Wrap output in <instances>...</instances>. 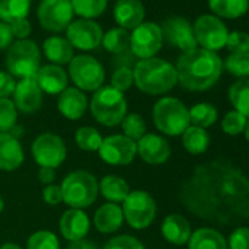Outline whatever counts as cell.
<instances>
[{
    "label": "cell",
    "mask_w": 249,
    "mask_h": 249,
    "mask_svg": "<svg viewBox=\"0 0 249 249\" xmlns=\"http://www.w3.org/2000/svg\"><path fill=\"white\" fill-rule=\"evenodd\" d=\"M178 199L195 217L217 226L249 220V178L230 160L218 157L195 166Z\"/></svg>",
    "instance_id": "obj_1"
},
{
    "label": "cell",
    "mask_w": 249,
    "mask_h": 249,
    "mask_svg": "<svg viewBox=\"0 0 249 249\" xmlns=\"http://www.w3.org/2000/svg\"><path fill=\"white\" fill-rule=\"evenodd\" d=\"M178 82L188 91H207L221 76L223 60L214 52L194 49L182 53L178 60Z\"/></svg>",
    "instance_id": "obj_2"
},
{
    "label": "cell",
    "mask_w": 249,
    "mask_h": 249,
    "mask_svg": "<svg viewBox=\"0 0 249 249\" xmlns=\"http://www.w3.org/2000/svg\"><path fill=\"white\" fill-rule=\"evenodd\" d=\"M134 84L140 91L150 95L166 94L178 84L176 68L160 57L142 59L135 65Z\"/></svg>",
    "instance_id": "obj_3"
},
{
    "label": "cell",
    "mask_w": 249,
    "mask_h": 249,
    "mask_svg": "<svg viewBox=\"0 0 249 249\" xmlns=\"http://www.w3.org/2000/svg\"><path fill=\"white\" fill-rule=\"evenodd\" d=\"M91 114L103 126H117L128 114V103L123 92L114 89L113 87H101L94 91L89 101Z\"/></svg>",
    "instance_id": "obj_4"
},
{
    "label": "cell",
    "mask_w": 249,
    "mask_h": 249,
    "mask_svg": "<svg viewBox=\"0 0 249 249\" xmlns=\"http://www.w3.org/2000/svg\"><path fill=\"white\" fill-rule=\"evenodd\" d=\"M153 120L156 128L169 137L182 135L189 126V110L175 97H163L153 107Z\"/></svg>",
    "instance_id": "obj_5"
},
{
    "label": "cell",
    "mask_w": 249,
    "mask_h": 249,
    "mask_svg": "<svg viewBox=\"0 0 249 249\" xmlns=\"http://www.w3.org/2000/svg\"><path fill=\"white\" fill-rule=\"evenodd\" d=\"M63 202L71 208H88L91 207L98 195V182L95 176L87 170H75L69 173L62 185Z\"/></svg>",
    "instance_id": "obj_6"
},
{
    "label": "cell",
    "mask_w": 249,
    "mask_h": 249,
    "mask_svg": "<svg viewBox=\"0 0 249 249\" xmlns=\"http://www.w3.org/2000/svg\"><path fill=\"white\" fill-rule=\"evenodd\" d=\"M41 63L38 46L31 40H18L6 54V66L14 78H33L37 75Z\"/></svg>",
    "instance_id": "obj_7"
},
{
    "label": "cell",
    "mask_w": 249,
    "mask_h": 249,
    "mask_svg": "<svg viewBox=\"0 0 249 249\" xmlns=\"http://www.w3.org/2000/svg\"><path fill=\"white\" fill-rule=\"evenodd\" d=\"M123 217L132 229L142 230L151 226L157 214L156 199L142 189L131 191L129 195L122 202Z\"/></svg>",
    "instance_id": "obj_8"
},
{
    "label": "cell",
    "mask_w": 249,
    "mask_h": 249,
    "mask_svg": "<svg viewBox=\"0 0 249 249\" xmlns=\"http://www.w3.org/2000/svg\"><path fill=\"white\" fill-rule=\"evenodd\" d=\"M69 76L78 89L84 91H97L103 87L106 72L103 65L92 56L81 54L73 56L69 63Z\"/></svg>",
    "instance_id": "obj_9"
},
{
    "label": "cell",
    "mask_w": 249,
    "mask_h": 249,
    "mask_svg": "<svg viewBox=\"0 0 249 249\" xmlns=\"http://www.w3.org/2000/svg\"><path fill=\"white\" fill-rule=\"evenodd\" d=\"M31 154L34 161L40 167H49L56 170L66 160L68 150L65 141L59 135L44 132L34 140L31 145Z\"/></svg>",
    "instance_id": "obj_10"
},
{
    "label": "cell",
    "mask_w": 249,
    "mask_h": 249,
    "mask_svg": "<svg viewBox=\"0 0 249 249\" xmlns=\"http://www.w3.org/2000/svg\"><path fill=\"white\" fill-rule=\"evenodd\" d=\"M192 27L196 44H199L201 49L215 53L226 47L229 30L220 18L214 15H201Z\"/></svg>",
    "instance_id": "obj_11"
},
{
    "label": "cell",
    "mask_w": 249,
    "mask_h": 249,
    "mask_svg": "<svg viewBox=\"0 0 249 249\" xmlns=\"http://www.w3.org/2000/svg\"><path fill=\"white\" fill-rule=\"evenodd\" d=\"M37 15L44 30L60 33L72 22L73 9L71 0H41Z\"/></svg>",
    "instance_id": "obj_12"
},
{
    "label": "cell",
    "mask_w": 249,
    "mask_h": 249,
    "mask_svg": "<svg viewBox=\"0 0 249 249\" xmlns=\"http://www.w3.org/2000/svg\"><path fill=\"white\" fill-rule=\"evenodd\" d=\"M98 154L110 166H126L137 157V142L124 135H110L103 138Z\"/></svg>",
    "instance_id": "obj_13"
},
{
    "label": "cell",
    "mask_w": 249,
    "mask_h": 249,
    "mask_svg": "<svg viewBox=\"0 0 249 249\" xmlns=\"http://www.w3.org/2000/svg\"><path fill=\"white\" fill-rule=\"evenodd\" d=\"M163 46V33L160 25L154 22H142L132 31L131 36V50L132 53L142 59L156 57Z\"/></svg>",
    "instance_id": "obj_14"
},
{
    "label": "cell",
    "mask_w": 249,
    "mask_h": 249,
    "mask_svg": "<svg viewBox=\"0 0 249 249\" xmlns=\"http://www.w3.org/2000/svg\"><path fill=\"white\" fill-rule=\"evenodd\" d=\"M163 33V40H166L170 46L179 49L182 53L191 52L196 49V40L194 36V27L183 17H172L167 18L160 27Z\"/></svg>",
    "instance_id": "obj_15"
},
{
    "label": "cell",
    "mask_w": 249,
    "mask_h": 249,
    "mask_svg": "<svg viewBox=\"0 0 249 249\" xmlns=\"http://www.w3.org/2000/svg\"><path fill=\"white\" fill-rule=\"evenodd\" d=\"M66 40L79 50H94L101 44L103 30L101 27L91 19H76L69 24L66 28Z\"/></svg>",
    "instance_id": "obj_16"
},
{
    "label": "cell",
    "mask_w": 249,
    "mask_h": 249,
    "mask_svg": "<svg viewBox=\"0 0 249 249\" xmlns=\"http://www.w3.org/2000/svg\"><path fill=\"white\" fill-rule=\"evenodd\" d=\"M137 154L151 166H159L170 159L172 148L166 138L156 134H145L137 141Z\"/></svg>",
    "instance_id": "obj_17"
},
{
    "label": "cell",
    "mask_w": 249,
    "mask_h": 249,
    "mask_svg": "<svg viewBox=\"0 0 249 249\" xmlns=\"http://www.w3.org/2000/svg\"><path fill=\"white\" fill-rule=\"evenodd\" d=\"M14 103L17 106V110L25 114H31L40 110L43 104V91L37 84L36 76L24 78L17 82L14 91Z\"/></svg>",
    "instance_id": "obj_18"
},
{
    "label": "cell",
    "mask_w": 249,
    "mask_h": 249,
    "mask_svg": "<svg viewBox=\"0 0 249 249\" xmlns=\"http://www.w3.org/2000/svg\"><path fill=\"white\" fill-rule=\"evenodd\" d=\"M59 230L60 234L69 242L84 240L89 231V218L82 210L69 208L59 220Z\"/></svg>",
    "instance_id": "obj_19"
},
{
    "label": "cell",
    "mask_w": 249,
    "mask_h": 249,
    "mask_svg": "<svg viewBox=\"0 0 249 249\" xmlns=\"http://www.w3.org/2000/svg\"><path fill=\"white\" fill-rule=\"evenodd\" d=\"M113 14L120 28L135 30L144 22L145 9L140 0H117Z\"/></svg>",
    "instance_id": "obj_20"
},
{
    "label": "cell",
    "mask_w": 249,
    "mask_h": 249,
    "mask_svg": "<svg viewBox=\"0 0 249 249\" xmlns=\"http://www.w3.org/2000/svg\"><path fill=\"white\" fill-rule=\"evenodd\" d=\"M87 107H88V100L85 94L76 87L66 88L59 94L57 110L68 120H79L85 114Z\"/></svg>",
    "instance_id": "obj_21"
},
{
    "label": "cell",
    "mask_w": 249,
    "mask_h": 249,
    "mask_svg": "<svg viewBox=\"0 0 249 249\" xmlns=\"http://www.w3.org/2000/svg\"><path fill=\"white\" fill-rule=\"evenodd\" d=\"M24 163V150L14 135L0 132V170L14 172Z\"/></svg>",
    "instance_id": "obj_22"
},
{
    "label": "cell",
    "mask_w": 249,
    "mask_h": 249,
    "mask_svg": "<svg viewBox=\"0 0 249 249\" xmlns=\"http://www.w3.org/2000/svg\"><path fill=\"white\" fill-rule=\"evenodd\" d=\"M37 84L43 92L50 95L60 94L68 88V73L59 65H46L41 66L36 75Z\"/></svg>",
    "instance_id": "obj_23"
},
{
    "label": "cell",
    "mask_w": 249,
    "mask_h": 249,
    "mask_svg": "<svg viewBox=\"0 0 249 249\" xmlns=\"http://www.w3.org/2000/svg\"><path fill=\"white\" fill-rule=\"evenodd\" d=\"M124 221L122 207L119 204L106 202L103 204L94 214V224L95 229L101 233H114L117 231Z\"/></svg>",
    "instance_id": "obj_24"
},
{
    "label": "cell",
    "mask_w": 249,
    "mask_h": 249,
    "mask_svg": "<svg viewBox=\"0 0 249 249\" xmlns=\"http://www.w3.org/2000/svg\"><path fill=\"white\" fill-rule=\"evenodd\" d=\"M161 234L167 242L173 245H185L192 234V229L183 215L170 214L161 223Z\"/></svg>",
    "instance_id": "obj_25"
},
{
    "label": "cell",
    "mask_w": 249,
    "mask_h": 249,
    "mask_svg": "<svg viewBox=\"0 0 249 249\" xmlns=\"http://www.w3.org/2000/svg\"><path fill=\"white\" fill-rule=\"evenodd\" d=\"M189 249H229L224 236L211 227H201L195 230L189 240Z\"/></svg>",
    "instance_id": "obj_26"
},
{
    "label": "cell",
    "mask_w": 249,
    "mask_h": 249,
    "mask_svg": "<svg viewBox=\"0 0 249 249\" xmlns=\"http://www.w3.org/2000/svg\"><path fill=\"white\" fill-rule=\"evenodd\" d=\"M43 50L52 65H68L73 59V47L63 37H50L44 41Z\"/></svg>",
    "instance_id": "obj_27"
},
{
    "label": "cell",
    "mask_w": 249,
    "mask_h": 249,
    "mask_svg": "<svg viewBox=\"0 0 249 249\" xmlns=\"http://www.w3.org/2000/svg\"><path fill=\"white\" fill-rule=\"evenodd\" d=\"M98 191L108 202L120 204L129 195L131 188L124 179H122L116 175H107L98 183Z\"/></svg>",
    "instance_id": "obj_28"
},
{
    "label": "cell",
    "mask_w": 249,
    "mask_h": 249,
    "mask_svg": "<svg viewBox=\"0 0 249 249\" xmlns=\"http://www.w3.org/2000/svg\"><path fill=\"white\" fill-rule=\"evenodd\" d=\"M208 6L217 18L236 19L248 12L249 0H208Z\"/></svg>",
    "instance_id": "obj_29"
},
{
    "label": "cell",
    "mask_w": 249,
    "mask_h": 249,
    "mask_svg": "<svg viewBox=\"0 0 249 249\" xmlns=\"http://www.w3.org/2000/svg\"><path fill=\"white\" fill-rule=\"evenodd\" d=\"M182 144L183 148L192 154V156H199L204 154L208 147H210V135L207 134L205 129L198 128V126H191L182 134Z\"/></svg>",
    "instance_id": "obj_30"
},
{
    "label": "cell",
    "mask_w": 249,
    "mask_h": 249,
    "mask_svg": "<svg viewBox=\"0 0 249 249\" xmlns=\"http://www.w3.org/2000/svg\"><path fill=\"white\" fill-rule=\"evenodd\" d=\"M229 100L236 111L249 119V78H240L229 88Z\"/></svg>",
    "instance_id": "obj_31"
},
{
    "label": "cell",
    "mask_w": 249,
    "mask_h": 249,
    "mask_svg": "<svg viewBox=\"0 0 249 249\" xmlns=\"http://www.w3.org/2000/svg\"><path fill=\"white\" fill-rule=\"evenodd\" d=\"M31 8V0H0V19L11 24L17 19L27 18Z\"/></svg>",
    "instance_id": "obj_32"
},
{
    "label": "cell",
    "mask_w": 249,
    "mask_h": 249,
    "mask_svg": "<svg viewBox=\"0 0 249 249\" xmlns=\"http://www.w3.org/2000/svg\"><path fill=\"white\" fill-rule=\"evenodd\" d=\"M218 117V111L217 108L210 104V103H198L195 106L191 107L189 110V120L192 126H198V128H210L217 122Z\"/></svg>",
    "instance_id": "obj_33"
},
{
    "label": "cell",
    "mask_w": 249,
    "mask_h": 249,
    "mask_svg": "<svg viewBox=\"0 0 249 249\" xmlns=\"http://www.w3.org/2000/svg\"><path fill=\"white\" fill-rule=\"evenodd\" d=\"M103 47L113 53V54H120L126 50L131 44V36L126 30L123 28H111L107 34H103L101 40Z\"/></svg>",
    "instance_id": "obj_34"
},
{
    "label": "cell",
    "mask_w": 249,
    "mask_h": 249,
    "mask_svg": "<svg viewBox=\"0 0 249 249\" xmlns=\"http://www.w3.org/2000/svg\"><path fill=\"white\" fill-rule=\"evenodd\" d=\"M73 14L84 19H92L100 17L107 6V0H71Z\"/></svg>",
    "instance_id": "obj_35"
},
{
    "label": "cell",
    "mask_w": 249,
    "mask_h": 249,
    "mask_svg": "<svg viewBox=\"0 0 249 249\" xmlns=\"http://www.w3.org/2000/svg\"><path fill=\"white\" fill-rule=\"evenodd\" d=\"M122 129H123L124 137H128L129 140L137 142L138 140H141L145 135L147 124L141 114L131 113V114L124 116V119L122 120Z\"/></svg>",
    "instance_id": "obj_36"
},
{
    "label": "cell",
    "mask_w": 249,
    "mask_h": 249,
    "mask_svg": "<svg viewBox=\"0 0 249 249\" xmlns=\"http://www.w3.org/2000/svg\"><path fill=\"white\" fill-rule=\"evenodd\" d=\"M75 142L84 151H98L103 142V137L95 128L82 126L75 134Z\"/></svg>",
    "instance_id": "obj_37"
},
{
    "label": "cell",
    "mask_w": 249,
    "mask_h": 249,
    "mask_svg": "<svg viewBox=\"0 0 249 249\" xmlns=\"http://www.w3.org/2000/svg\"><path fill=\"white\" fill-rule=\"evenodd\" d=\"M223 69L240 78H249V53H230L223 63Z\"/></svg>",
    "instance_id": "obj_38"
},
{
    "label": "cell",
    "mask_w": 249,
    "mask_h": 249,
    "mask_svg": "<svg viewBox=\"0 0 249 249\" xmlns=\"http://www.w3.org/2000/svg\"><path fill=\"white\" fill-rule=\"evenodd\" d=\"M18 119V110L12 100L0 98V132L6 134L14 129Z\"/></svg>",
    "instance_id": "obj_39"
},
{
    "label": "cell",
    "mask_w": 249,
    "mask_h": 249,
    "mask_svg": "<svg viewBox=\"0 0 249 249\" xmlns=\"http://www.w3.org/2000/svg\"><path fill=\"white\" fill-rule=\"evenodd\" d=\"M27 249H60V245L57 236L53 231L38 230L28 237Z\"/></svg>",
    "instance_id": "obj_40"
},
{
    "label": "cell",
    "mask_w": 249,
    "mask_h": 249,
    "mask_svg": "<svg viewBox=\"0 0 249 249\" xmlns=\"http://www.w3.org/2000/svg\"><path fill=\"white\" fill-rule=\"evenodd\" d=\"M246 122H248V117H245L242 113H239L236 110H231V111L226 113V116L223 117L221 129L227 135H233V137L240 135L245 131Z\"/></svg>",
    "instance_id": "obj_41"
},
{
    "label": "cell",
    "mask_w": 249,
    "mask_h": 249,
    "mask_svg": "<svg viewBox=\"0 0 249 249\" xmlns=\"http://www.w3.org/2000/svg\"><path fill=\"white\" fill-rule=\"evenodd\" d=\"M134 85V71L126 68V66H122L117 68L110 79V87H113L114 89L124 92L128 91L131 87Z\"/></svg>",
    "instance_id": "obj_42"
},
{
    "label": "cell",
    "mask_w": 249,
    "mask_h": 249,
    "mask_svg": "<svg viewBox=\"0 0 249 249\" xmlns=\"http://www.w3.org/2000/svg\"><path fill=\"white\" fill-rule=\"evenodd\" d=\"M226 47L230 53H249V34L237 30L229 33Z\"/></svg>",
    "instance_id": "obj_43"
},
{
    "label": "cell",
    "mask_w": 249,
    "mask_h": 249,
    "mask_svg": "<svg viewBox=\"0 0 249 249\" xmlns=\"http://www.w3.org/2000/svg\"><path fill=\"white\" fill-rule=\"evenodd\" d=\"M103 249H145V246L141 240H138L134 236L122 234V236H114L110 240H107Z\"/></svg>",
    "instance_id": "obj_44"
},
{
    "label": "cell",
    "mask_w": 249,
    "mask_h": 249,
    "mask_svg": "<svg viewBox=\"0 0 249 249\" xmlns=\"http://www.w3.org/2000/svg\"><path fill=\"white\" fill-rule=\"evenodd\" d=\"M229 249H249V227H236L227 242Z\"/></svg>",
    "instance_id": "obj_45"
},
{
    "label": "cell",
    "mask_w": 249,
    "mask_h": 249,
    "mask_svg": "<svg viewBox=\"0 0 249 249\" xmlns=\"http://www.w3.org/2000/svg\"><path fill=\"white\" fill-rule=\"evenodd\" d=\"M17 87L15 78L9 72L0 71V98H9Z\"/></svg>",
    "instance_id": "obj_46"
},
{
    "label": "cell",
    "mask_w": 249,
    "mask_h": 249,
    "mask_svg": "<svg viewBox=\"0 0 249 249\" xmlns=\"http://www.w3.org/2000/svg\"><path fill=\"white\" fill-rule=\"evenodd\" d=\"M43 199L49 205H59L60 202H63V194L60 186L53 183L46 185V188L43 189Z\"/></svg>",
    "instance_id": "obj_47"
},
{
    "label": "cell",
    "mask_w": 249,
    "mask_h": 249,
    "mask_svg": "<svg viewBox=\"0 0 249 249\" xmlns=\"http://www.w3.org/2000/svg\"><path fill=\"white\" fill-rule=\"evenodd\" d=\"M14 37H18L19 40H27V37L31 34V24L27 18L22 19H17L14 22L9 24Z\"/></svg>",
    "instance_id": "obj_48"
},
{
    "label": "cell",
    "mask_w": 249,
    "mask_h": 249,
    "mask_svg": "<svg viewBox=\"0 0 249 249\" xmlns=\"http://www.w3.org/2000/svg\"><path fill=\"white\" fill-rule=\"evenodd\" d=\"M12 40H14V34H12L11 25L0 21V50L11 47Z\"/></svg>",
    "instance_id": "obj_49"
},
{
    "label": "cell",
    "mask_w": 249,
    "mask_h": 249,
    "mask_svg": "<svg viewBox=\"0 0 249 249\" xmlns=\"http://www.w3.org/2000/svg\"><path fill=\"white\" fill-rule=\"evenodd\" d=\"M38 179L44 185H52L53 180L56 179V170L49 169V167H40L38 169Z\"/></svg>",
    "instance_id": "obj_50"
},
{
    "label": "cell",
    "mask_w": 249,
    "mask_h": 249,
    "mask_svg": "<svg viewBox=\"0 0 249 249\" xmlns=\"http://www.w3.org/2000/svg\"><path fill=\"white\" fill-rule=\"evenodd\" d=\"M66 249H98V248L94 243L84 239V240H79V242H71Z\"/></svg>",
    "instance_id": "obj_51"
},
{
    "label": "cell",
    "mask_w": 249,
    "mask_h": 249,
    "mask_svg": "<svg viewBox=\"0 0 249 249\" xmlns=\"http://www.w3.org/2000/svg\"><path fill=\"white\" fill-rule=\"evenodd\" d=\"M0 249H22L18 243H14V242H8V243H3L0 246Z\"/></svg>",
    "instance_id": "obj_52"
},
{
    "label": "cell",
    "mask_w": 249,
    "mask_h": 249,
    "mask_svg": "<svg viewBox=\"0 0 249 249\" xmlns=\"http://www.w3.org/2000/svg\"><path fill=\"white\" fill-rule=\"evenodd\" d=\"M243 134H245V138H246V141L249 142V119H248V122H246V126H245V131H243Z\"/></svg>",
    "instance_id": "obj_53"
},
{
    "label": "cell",
    "mask_w": 249,
    "mask_h": 249,
    "mask_svg": "<svg viewBox=\"0 0 249 249\" xmlns=\"http://www.w3.org/2000/svg\"><path fill=\"white\" fill-rule=\"evenodd\" d=\"M3 208H5V201H3L2 195H0V213H2V211H3Z\"/></svg>",
    "instance_id": "obj_54"
}]
</instances>
